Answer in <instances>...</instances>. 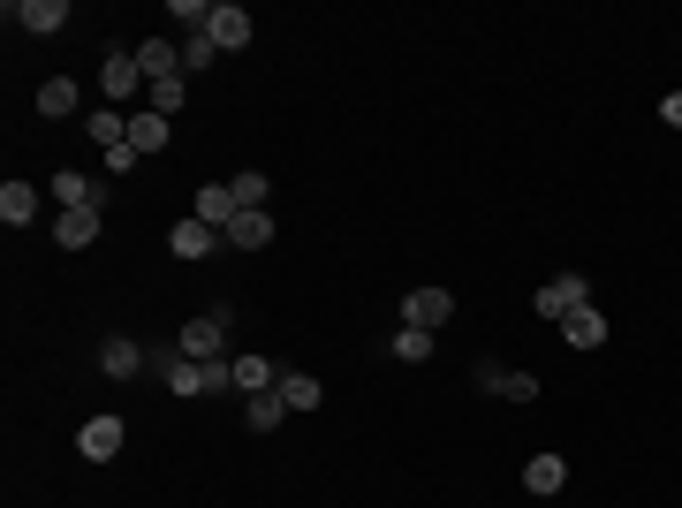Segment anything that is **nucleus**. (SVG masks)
Wrapping results in <instances>:
<instances>
[{
    "label": "nucleus",
    "mask_w": 682,
    "mask_h": 508,
    "mask_svg": "<svg viewBox=\"0 0 682 508\" xmlns=\"http://www.w3.org/2000/svg\"><path fill=\"white\" fill-rule=\"evenodd\" d=\"M228 319H235V311H228V303H213L205 319H190V327L174 335V349H182L190 365H220V357H228Z\"/></svg>",
    "instance_id": "f257e3e1"
},
{
    "label": "nucleus",
    "mask_w": 682,
    "mask_h": 508,
    "mask_svg": "<svg viewBox=\"0 0 682 508\" xmlns=\"http://www.w3.org/2000/svg\"><path fill=\"white\" fill-rule=\"evenodd\" d=\"M99 91H107V107H129V114H137V91H152L129 46H107V61H99Z\"/></svg>",
    "instance_id": "f03ea898"
},
{
    "label": "nucleus",
    "mask_w": 682,
    "mask_h": 508,
    "mask_svg": "<svg viewBox=\"0 0 682 508\" xmlns=\"http://www.w3.org/2000/svg\"><path fill=\"white\" fill-rule=\"evenodd\" d=\"M144 365H152V349H144V341H129V335L99 341V372H107V380H137Z\"/></svg>",
    "instance_id": "7ed1b4c3"
},
{
    "label": "nucleus",
    "mask_w": 682,
    "mask_h": 508,
    "mask_svg": "<svg viewBox=\"0 0 682 508\" xmlns=\"http://www.w3.org/2000/svg\"><path fill=\"white\" fill-rule=\"evenodd\" d=\"M584 303H592V281H584V273H561V281L539 289V319H569V311H584Z\"/></svg>",
    "instance_id": "20e7f679"
},
{
    "label": "nucleus",
    "mask_w": 682,
    "mask_h": 508,
    "mask_svg": "<svg viewBox=\"0 0 682 508\" xmlns=\"http://www.w3.org/2000/svg\"><path fill=\"white\" fill-rule=\"evenodd\" d=\"M99 228H107L99 206H69L61 220H53V243H61V251H91V243H99Z\"/></svg>",
    "instance_id": "39448f33"
},
{
    "label": "nucleus",
    "mask_w": 682,
    "mask_h": 508,
    "mask_svg": "<svg viewBox=\"0 0 682 508\" xmlns=\"http://www.w3.org/2000/svg\"><path fill=\"white\" fill-rule=\"evenodd\" d=\"M8 23H23L31 39H53V31L69 23V0H16V8H8Z\"/></svg>",
    "instance_id": "423d86ee"
},
{
    "label": "nucleus",
    "mask_w": 682,
    "mask_h": 508,
    "mask_svg": "<svg viewBox=\"0 0 682 508\" xmlns=\"http://www.w3.org/2000/svg\"><path fill=\"white\" fill-rule=\"evenodd\" d=\"M402 319H410V327H448V319H455V297H448V289H410V297H402Z\"/></svg>",
    "instance_id": "0eeeda50"
},
{
    "label": "nucleus",
    "mask_w": 682,
    "mask_h": 508,
    "mask_svg": "<svg viewBox=\"0 0 682 508\" xmlns=\"http://www.w3.org/2000/svg\"><path fill=\"white\" fill-rule=\"evenodd\" d=\"M137 69H144V84L182 77V46H174V39H137Z\"/></svg>",
    "instance_id": "6e6552de"
},
{
    "label": "nucleus",
    "mask_w": 682,
    "mask_h": 508,
    "mask_svg": "<svg viewBox=\"0 0 682 508\" xmlns=\"http://www.w3.org/2000/svg\"><path fill=\"white\" fill-rule=\"evenodd\" d=\"M122 418H91L84 425V440H77V448H84V464H114V456H122Z\"/></svg>",
    "instance_id": "1a4fd4ad"
},
{
    "label": "nucleus",
    "mask_w": 682,
    "mask_h": 508,
    "mask_svg": "<svg viewBox=\"0 0 682 508\" xmlns=\"http://www.w3.org/2000/svg\"><path fill=\"white\" fill-rule=\"evenodd\" d=\"M561 486H569V464H561L554 448H539V456L523 464V494H539V501H546V494H561Z\"/></svg>",
    "instance_id": "9d476101"
},
{
    "label": "nucleus",
    "mask_w": 682,
    "mask_h": 508,
    "mask_svg": "<svg viewBox=\"0 0 682 508\" xmlns=\"http://www.w3.org/2000/svg\"><path fill=\"white\" fill-rule=\"evenodd\" d=\"M220 243H228V251H265V243H273V212H235Z\"/></svg>",
    "instance_id": "9b49d317"
},
{
    "label": "nucleus",
    "mask_w": 682,
    "mask_h": 508,
    "mask_svg": "<svg viewBox=\"0 0 682 508\" xmlns=\"http://www.w3.org/2000/svg\"><path fill=\"white\" fill-rule=\"evenodd\" d=\"M235 190H228V182H205V190H198V212H190V220H205V228H220V236H228V220H235Z\"/></svg>",
    "instance_id": "f8f14e48"
},
{
    "label": "nucleus",
    "mask_w": 682,
    "mask_h": 508,
    "mask_svg": "<svg viewBox=\"0 0 682 508\" xmlns=\"http://www.w3.org/2000/svg\"><path fill=\"white\" fill-rule=\"evenodd\" d=\"M84 137H91V145H107V152H122V145H129V114H122V107H91Z\"/></svg>",
    "instance_id": "ddd939ff"
},
{
    "label": "nucleus",
    "mask_w": 682,
    "mask_h": 508,
    "mask_svg": "<svg viewBox=\"0 0 682 508\" xmlns=\"http://www.w3.org/2000/svg\"><path fill=\"white\" fill-rule=\"evenodd\" d=\"M168 114H152V107H137V114H129V145H137V160H144V152H168Z\"/></svg>",
    "instance_id": "4468645a"
},
{
    "label": "nucleus",
    "mask_w": 682,
    "mask_h": 508,
    "mask_svg": "<svg viewBox=\"0 0 682 508\" xmlns=\"http://www.w3.org/2000/svg\"><path fill=\"white\" fill-rule=\"evenodd\" d=\"M174 258H213L220 251V228H205V220H174Z\"/></svg>",
    "instance_id": "2eb2a0df"
},
{
    "label": "nucleus",
    "mask_w": 682,
    "mask_h": 508,
    "mask_svg": "<svg viewBox=\"0 0 682 508\" xmlns=\"http://www.w3.org/2000/svg\"><path fill=\"white\" fill-rule=\"evenodd\" d=\"M0 220H8V228H31V220H39V190H31V182H0Z\"/></svg>",
    "instance_id": "dca6fc26"
},
{
    "label": "nucleus",
    "mask_w": 682,
    "mask_h": 508,
    "mask_svg": "<svg viewBox=\"0 0 682 508\" xmlns=\"http://www.w3.org/2000/svg\"><path fill=\"white\" fill-rule=\"evenodd\" d=\"M53 198H61V212H69V206H107V190H99L91 175H77V168L53 175Z\"/></svg>",
    "instance_id": "f3484780"
},
{
    "label": "nucleus",
    "mask_w": 682,
    "mask_h": 508,
    "mask_svg": "<svg viewBox=\"0 0 682 508\" xmlns=\"http://www.w3.org/2000/svg\"><path fill=\"white\" fill-rule=\"evenodd\" d=\"M39 114L46 122H69V114H77V77H46L39 84Z\"/></svg>",
    "instance_id": "a211bd4d"
},
{
    "label": "nucleus",
    "mask_w": 682,
    "mask_h": 508,
    "mask_svg": "<svg viewBox=\"0 0 682 508\" xmlns=\"http://www.w3.org/2000/svg\"><path fill=\"white\" fill-rule=\"evenodd\" d=\"M205 31H213L220 53H235V46H251V16H243V8H213V23H205Z\"/></svg>",
    "instance_id": "6ab92c4d"
},
{
    "label": "nucleus",
    "mask_w": 682,
    "mask_h": 508,
    "mask_svg": "<svg viewBox=\"0 0 682 508\" xmlns=\"http://www.w3.org/2000/svg\"><path fill=\"white\" fill-rule=\"evenodd\" d=\"M561 335H569V349H599V341H606V319H599V303L569 311V319H561Z\"/></svg>",
    "instance_id": "aec40b11"
},
{
    "label": "nucleus",
    "mask_w": 682,
    "mask_h": 508,
    "mask_svg": "<svg viewBox=\"0 0 682 508\" xmlns=\"http://www.w3.org/2000/svg\"><path fill=\"white\" fill-rule=\"evenodd\" d=\"M144 107H152V114H168V122H174V114L190 107V77H160V84L144 91Z\"/></svg>",
    "instance_id": "412c9836"
},
{
    "label": "nucleus",
    "mask_w": 682,
    "mask_h": 508,
    "mask_svg": "<svg viewBox=\"0 0 682 508\" xmlns=\"http://www.w3.org/2000/svg\"><path fill=\"white\" fill-rule=\"evenodd\" d=\"M235 387H243V395H273V387H281V365H265V357H235Z\"/></svg>",
    "instance_id": "4be33fe9"
},
{
    "label": "nucleus",
    "mask_w": 682,
    "mask_h": 508,
    "mask_svg": "<svg viewBox=\"0 0 682 508\" xmlns=\"http://www.w3.org/2000/svg\"><path fill=\"white\" fill-rule=\"evenodd\" d=\"M220 61V46H213V31H190V39H182V77H205V69H213Z\"/></svg>",
    "instance_id": "5701e85b"
},
{
    "label": "nucleus",
    "mask_w": 682,
    "mask_h": 508,
    "mask_svg": "<svg viewBox=\"0 0 682 508\" xmlns=\"http://www.w3.org/2000/svg\"><path fill=\"white\" fill-rule=\"evenodd\" d=\"M319 395H327V387L311 380V372H281V402H289V410H319Z\"/></svg>",
    "instance_id": "b1692460"
},
{
    "label": "nucleus",
    "mask_w": 682,
    "mask_h": 508,
    "mask_svg": "<svg viewBox=\"0 0 682 508\" xmlns=\"http://www.w3.org/2000/svg\"><path fill=\"white\" fill-rule=\"evenodd\" d=\"M228 190H235V206H243V212H265V198H273V182H265L258 168H243L235 182H228Z\"/></svg>",
    "instance_id": "393cba45"
},
{
    "label": "nucleus",
    "mask_w": 682,
    "mask_h": 508,
    "mask_svg": "<svg viewBox=\"0 0 682 508\" xmlns=\"http://www.w3.org/2000/svg\"><path fill=\"white\" fill-rule=\"evenodd\" d=\"M387 349H394V365H425V357H432V335H425V327H402Z\"/></svg>",
    "instance_id": "a878e982"
},
{
    "label": "nucleus",
    "mask_w": 682,
    "mask_h": 508,
    "mask_svg": "<svg viewBox=\"0 0 682 508\" xmlns=\"http://www.w3.org/2000/svg\"><path fill=\"white\" fill-rule=\"evenodd\" d=\"M243 418H251V432H273V425L289 418V402H281V387H273V395H251V410H243Z\"/></svg>",
    "instance_id": "bb28decb"
},
{
    "label": "nucleus",
    "mask_w": 682,
    "mask_h": 508,
    "mask_svg": "<svg viewBox=\"0 0 682 508\" xmlns=\"http://www.w3.org/2000/svg\"><path fill=\"white\" fill-rule=\"evenodd\" d=\"M501 395H509V402H531V395H539V380H531V372H509V380H501Z\"/></svg>",
    "instance_id": "cd10ccee"
},
{
    "label": "nucleus",
    "mask_w": 682,
    "mask_h": 508,
    "mask_svg": "<svg viewBox=\"0 0 682 508\" xmlns=\"http://www.w3.org/2000/svg\"><path fill=\"white\" fill-rule=\"evenodd\" d=\"M660 122H668V129H682V91H668V99H660Z\"/></svg>",
    "instance_id": "c85d7f7f"
}]
</instances>
